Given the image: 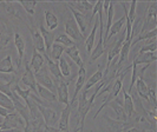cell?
Returning <instances> with one entry per match:
<instances>
[{
  "label": "cell",
  "mask_w": 157,
  "mask_h": 132,
  "mask_svg": "<svg viewBox=\"0 0 157 132\" xmlns=\"http://www.w3.org/2000/svg\"><path fill=\"white\" fill-rule=\"evenodd\" d=\"M156 26H157V2L156 1H152V2H150L148 8H147V16L144 18V20L142 21V26L138 36L155 30Z\"/></svg>",
  "instance_id": "obj_1"
},
{
  "label": "cell",
  "mask_w": 157,
  "mask_h": 132,
  "mask_svg": "<svg viewBox=\"0 0 157 132\" xmlns=\"http://www.w3.org/2000/svg\"><path fill=\"white\" fill-rule=\"evenodd\" d=\"M94 100L89 98L87 96L86 90H82L80 94L78 96V105H77V112L80 118V127H82V131L84 130V123H85V118H86L87 113L90 109L94 106Z\"/></svg>",
  "instance_id": "obj_2"
},
{
  "label": "cell",
  "mask_w": 157,
  "mask_h": 132,
  "mask_svg": "<svg viewBox=\"0 0 157 132\" xmlns=\"http://www.w3.org/2000/svg\"><path fill=\"white\" fill-rule=\"evenodd\" d=\"M25 120L23 117L20 116L17 111L11 112L8 116L4 118L2 123L0 124V130H10V129H19V130H24L25 127Z\"/></svg>",
  "instance_id": "obj_3"
},
{
  "label": "cell",
  "mask_w": 157,
  "mask_h": 132,
  "mask_svg": "<svg viewBox=\"0 0 157 132\" xmlns=\"http://www.w3.org/2000/svg\"><path fill=\"white\" fill-rule=\"evenodd\" d=\"M34 78H36L37 85L44 86V87H46L47 90H50V91L56 93V86L53 84V80H52V76L50 74L47 67L43 66L37 73H34Z\"/></svg>",
  "instance_id": "obj_4"
},
{
  "label": "cell",
  "mask_w": 157,
  "mask_h": 132,
  "mask_svg": "<svg viewBox=\"0 0 157 132\" xmlns=\"http://www.w3.org/2000/svg\"><path fill=\"white\" fill-rule=\"evenodd\" d=\"M65 34L72 39L75 41V44H83L85 41V37L82 34V32L79 31L77 24L75 23V20L67 19L65 23Z\"/></svg>",
  "instance_id": "obj_5"
},
{
  "label": "cell",
  "mask_w": 157,
  "mask_h": 132,
  "mask_svg": "<svg viewBox=\"0 0 157 132\" xmlns=\"http://www.w3.org/2000/svg\"><path fill=\"white\" fill-rule=\"evenodd\" d=\"M37 107L39 110L40 115L43 117V120L45 123V126H55V124L59 120V115L58 112L52 107H44L39 104H37Z\"/></svg>",
  "instance_id": "obj_6"
},
{
  "label": "cell",
  "mask_w": 157,
  "mask_h": 132,
  "mask_svg": "<svg viewBox=\"0 0 157 132\" xmlns=\"http://www.w3.org/2000/svg\"><path fill=\"white\" fill-rule=\"evenodd\" d=\"M21 81L24 83V85L27 86V89L31 90V92L33 94H37V83H36V78H34V72L31 70L30 65L25 62V71H24L23 76H21Z\"/></svg>",
  "instance_id": "obj_7"
},
{
  "label": "cell",
  "mask_w": 157,
  "mask_h": 132,
  "mask_svg": "<svg viewBox=\"0 0 157 132\" xmlns=\"http://www.w3.org/2000/svg\"><path fill=\"white\" fill-rule=\"evenodd\" d=\"M56 91H57V99L60 104L64 105H70V96H69V85L66 81L60 79L57 85H56Z\"/></svg>",
  "instance_id": "obj_8"
},
{
  "label": "cell",
  "mask_w": 157,
  "mask_h": 132,
  "mask_svg": "<svg viewBox=\"0 0 157 132\" xmlns=\"http://www.w3.org/2000/svg\"><path fill=\"white\" fill-rule=\"evenodd\" d=\"M27 27H29V31H30V33H31L32 43H33V47H34V50H36V51H38L40 55H41V53L46 55L45 45H44V39H43V37H41L39 30H37L36 27L30 26V25H27Z\"/></svg>",
  "instance_id": "obj_9"
},
{
  "label": "cell",
  "mask_w": 157,
  "mask_h": 132,
  "mask_svg": "<svg viewBox=\"0 0 157 132\" xmlns=\"http://www.w3.org/2000/svg\"><path fill=\"white\" fill-rule=\"evenodd\" d=\"M123 103L119 100V98H115V99H112V100L108 101L106 103V105L105 106H109L111 109L113 110V112H115V115H116V120H119V122H128V117H126V113L124 109H123Z\"/></svg>",
  "instance_id": "obj_10"
},
{
  "label": "cell",
  "mask_w": 157,
  "mask_h": 132,
  "mask_svg": "<svg viewBox=\"0 0 157 132\" xmlns=\"http://www.w3.org/2000/svg\"><path fill=\"white\" fill-rule=\"evenodd\" d=\"M85 81H86V70H85V67H80L78 72V77H77V81H76V85H75L76 86L75 87V92H73V96H72V98L70 100V105H73L75 101L77 100L80 91L84 87Z\"/></svg>",
  "instance_id": "obj_11"
},
{
  "label": "cell",
  "mask_w": 157,
  "mask_h": 132,
  "mask_svg": "<svg viewBox=\"0 0 157 132\" xmlns=\"http://www.w3.org/2000/svg\"><path fill=\"white\" fill-rule=\"evenodd\" d=\"M14 46L17 48V52H18V60H17V69L20 70L21 69V62L24 59V53H25V48H26V43L24 38L19 34L16 33L14 34Z\"/></svg>",
  "instance_id": "obj_12"
},
{
  "label": "cell",
  "mask_w": 157,
  "mask_h": 132,
  "mask_svg": "<svg viewBox=\"0 0 157 132\" xmlns=\"http://www.w3.org/2000/svg\"><path fill=\"white\" fill-rule=\"evenodd\" d=\"M70 117H71V105H65V107L62 110V113H60L59 120H58V129H59V131L69 132Z\"/></svg>",
  "instance_id": "obj_13"
},
{
  "label": "cell",
  "mask_w": 157,
  "mask_h": 132,
  "mask_svg": "<svg viewBox=\"0 0 157 132\" xmlns=\"http://www.w3.org/2000/svg\"><path fill=\"white\" fill-rule=\"evenodd\" d=\"M39 32L40 34H41V37L44 39V45H45V51H46V55H48L50 53V51H51V47L52 45L55 44V32L52 31H48L47 28L44 27V25L41 24L39 27Z\"/></svg>",
  "instance_id": "obj_14"
},
{
  "label": "cell",
  "mask_w": 157,
  "mask_h": 132,
  "mask_svg": "<svg viewBox=\"0 0 157 132\" xmlns=\"http://www.w3.org/2000/svg\"><path fill=\"white\" fill-rule=\"evenodd\" d=\"M157 59L156 52H138V55L135 57L132 64L136 65H150L151 62H155Z\"/></svg>",
  "instance_id": "obj_15"
},
{
  "label": "cell",
  "mask_w": 157,
  "mask_h": 132,
  "mask_svg": "<svg viewBox=\"0 0 157 132\" xmlns=\"http://www.w3.org/2000/svg\"><path fill=\"white\" fill-rule=\"evenodd\" d=\"M64 53H66L67 58H70L71 60L75 62L79 69H80V67H84V62H83L82 57L79 55V48L77 45H73V46H71V47H65Z\"/></svg>",
  "instance_id": "obj_16"
},
{
  "label": "cell",
  "mask_w": 157,
  "mask_h": 132,
  "mask_svg": "<svg viewBox=\"0 0 157 132\" xmlns=\"http://www.w3.org/2000/svg\"><path fill=\"white\" fill-rule=\"evenodd\" d=\"M122 93H123V105L122 106H123V109H124V111H125L126 113V117L129 119L135 112L134 101H132V98H131V94L128 93V91L124 89V86L122 87Z\"/></svg>",
  "instance_id": "obj_17"
},
{
  "label": "cell",
  "mask_w": 157,
  "mask_h": 132,
  "mask_svg": "<svg viewBox=\"0 0 157 132\" xmlns=\"http://www.w3.org/2000/svg\"><path fill=\"white\" fill-rule=\"evenodd\" d=\"M69 7V6H67ZM70 8L71 13L73 14V17H75V23L77 24V26H78L79 31L82 32V34L85 37V33H86V25H87V21L89 20H86V16L85 14H82L80 12H78V11H76V9H73V8Z\"/></svg>",
  "instance_id": "obj_18"
},
{
  "label": "cell",
  "mask_w": 157,
  "mask_h": 132,
  "mask_svg": "<svg viewBox=\"0 0 157 132\" xmlns=\"http://www.w3.org/2000/svg\"><path fill=\"white\" fill-rule=\"evenodd\" d=\"M98 27H99V20L98 18L94 19V27L91 30V33L89 34V37L85 38V50H86V53L90 55L92 48H94V40H96V34H97V31H98Z\"/></svg>",
  "instance_id": "obj_19"
},
{
  "label": "cell",
  "mask_w": 157,
  "mask_h": 132,
  "mask_svg": "<svg viewBox=\"0 0 157 132\" xmlns=\"http://www.w3.org/2000/svg\"><path fill=\"white\" fill-rule=\"evenodd\" d=\"M44 57L40 55L38 51H36L34 48H33V55H32V58H31V62L29 64L30 65V67H31V70L34 72V73H37L38 71L44 66Z\"/></svg>",
  "instance_id": "obj_20"
},
{
  "label": "cell",
  "mask_w": 157,
  "mask_h": 132,
  "mask_svg": "<svg viewBox=\"0 0 157 132\" xmlns=\"http://www.w3.org/2000/svg\"><path fill=\"white\" fill-rule=\"evenodd\" d=\"M16 72V67L12 62V57L11 55H6L0 60V73L4 74H11Z\"/></svg>",
  "instance_id": "obj_21"
},
{
  "label": "cell",
  "mask_w": 157,
  "mask_h": 132,
  "mask_svg": "<svg viewBox=\"0 0 157 132\" xmlns=\"http://www.w3.org/2000/svg\"><path fill=\"white\" fill-rule=\"evenodd\" d=\"M94 5V4H91V2H89V1H73V2L66 4V6L73 8V9H76V11H78L82 14H85L89 11H92Z\"/></svg>",
  "instance_id": "obj_22"
},
{
  "label": "cell",
  "mask_w": 157,
  "mask_h": 132,
  "mask_svg": "<svg viewBox=\"0 0 157 132\" xmlns=\"http://www.w3.org/2000/svg\"><path fill=\"white\" fill-rule=\"evenodd\" d=\"M136 90H137V94L141 99L148 101V92H149V85L144 81L143 77H138V79L136 80Z\"/></svg>",
  "instance_id": "obj_23"
},
{
  "label": "cell",
  "mask_w": 157,
  "mask_h": 132,
  "mask_svg": "<svg viewBox=\"0 0 157 132\" xmlns=\"http://www.w3.org/2000/svg\"><path fill=\"white\" fill-rule=\"evenodd\" d=\"M37 92H38L39 98H41L43 100L47 101V103H50V104H52V103H55L57 100V96H56L55 92L47 90L46 87H44V86L37 85Z\"/></svg>",
  "instance_id": "obj_24"
},
{
  "label": "cell",
  "mask_w": 157,
  "mask_h": 132,
  "mask_svg": "<svg viewBox=\"0 0 157 132\" xmlns=\"http://www.w3.org/2000/svg\"><path fill=\"white\" fill-rule=\"evenodd\" d=\"M124 24H125V14L122 17V18H119L116 23H113L111 25L110 30H109V33H108V37H106V40H105V44L109 43V40H110L111 37H113L115 34H117V33H119V32L123 30Z\"/></svg>",
  "instance_id": "obj_25"
},
{
  "label": "cell",
  "mask_w": 157,
  "mask_h": 132,
  "mask_svg": "<svg viewBox=\"0 0 157 132\" xmlns=\"http://www.w3.org/2000/svg\"><path fill=\"white\" fill-rule=\"evenodd\" d=\"M131 40H124L123 45L121 47V52L118 55V62H117V66L118 69L121 70V65L126 60V58L129 57V53H130V48H131Z\"/></svg>",
  "instance_id": "obj_26"
},
{
  "label": "cell",
  "mask_w": 157,
  "mask_h": 132,
  "mask_svg": "<svg viewBox=\"0 0 157 132\" xmlns=\"http://www.w3.org/2000/svg\"><path fill=\"white\" fill-rule=\"evenodd\" d=\"M44 18H45V24H46V27L48 31H55L56 28L58 27V18L56 16L55 13H52L51 11H48L46 9L45 12H44Z\"/></svg>",
  "instance_id": "obj_27"
},
{
  "label": "cell",
  "mask_w": 157,
  "mask_h": 132,
  "mask_svg": "<svg viewBox=\"0 0 157 132\" xmlns=\"http://www.w3.org/2000/svg\"><path fill=\"white\" fill-rule=\"evenodd\" d=\"M102 79H103V70L102 69H98V70L96 71L94 74L85 81L83 90H90V89H92V87H94L96 84H98Z\"/></svg>",
  "instance_id": "obj_28"
},
{
  "label": "cell",
  "mask_w": 157,
  "mask_h": 132,
  "mask_svg": "<svg viewBox=\"0 0 157 132\" xmlns=\"http://www.w3.org/2000/svg\"><path fill=\"white\" fill-rule=\"evenodd\" d=\"M64 50H65V47L63 45H60V44H58V43H55L52 47H51V51H50V53H48V58L51 59V60H53V62H59V59L62 58V55L64 53Z\"/></svg>",
  "instance_id": "obj_29"
},
{
  "label": "cell",
  "mask_w": 157,
  "mask_h": 132,
  "mask_svg": "<svg viewBox=\"0 0 157 132\" xmlns=\"http://www.w3.org/2000/svg\"><path fill=\"white\" fill-rule=\"evenodd\" d=\"M105 52V47H104V44H103V38L98 39V43L94 48H92L91 53H90V62H92L94 60H97L98 58H101V55Z\"/></svg>",
  "instance_id": "obj_30"
},
{
  "label": "cell",
  "mask_w": 157,
  "mask_h": 132,
  "mask_svg": "<svg viewBox=\"0 0 157 132\" xmlns=\"http://www.w3.org/2000/svg\"><path fill=\"white\" fill-rule=\"evenodd\" d=\"M5 30H6V26L4 24L0 25V51L6 48V46L10 43V39H11L10 38V34Z\"/></svg>",
  "instance_id": "obj_31"
},
{
  "label": "cell",
  "mask_w": 157,
  "mask_h": 132,
  "mask_svg": "<svg viewBox=\"0 0 157 132\" xmlns=\"http://www.w3.org/2000/svg\"><path fill=\"white\" fill-rule=\"evenodd\" d=\"M58 65H59V70H60L62 76H63V77H70L71 67H70V64L66 60V57L62 55V58H60L59 62H58Z\"/></svg>",
  "instance_id": "obj_32"
},
{
  "label": "cell",
  "mask_w": 157,
  "mask_h": 132,
  "mask_svg": "<svg viewBox=\"0 0 157 132\" xmlns=\"http://www.w3.org/2000/svg\"><path fill=\"white\" fill-rule=\"evenodd\" d=\"M19 4L21 5V7L25 9V12L30 16H34L36 13V7L38 5L37 1H25V0H20Z\"/></svg>",
  "instance_id": "obj_33"
},
{
  "label": "cell",
  "mask_w": 157,
  "mask_h": 132,
  "mask_svg": "<svg viewBox=\"0 0 157 132\" xmlns=\"http://www.w3.org/2000/svg\"><path fill=\"white\" fill-rule=\"evenodd\" d=\"M11 89H12V86H11ZM12 91H14V92H16V93L25 101L30 98V93H31V90H30V89H21V87L18 85V84L13 85Z\"/></svg>",
  "instance_id": "obj_34"
},
{
  "label": "cell",
  "mask_w": 157,
  "mask_h": 132,
  "mask_svg": "<svg viewBox=\"0 0 157 132\" xmlns=\"http://www.w3.org/2000/svg\"><path fill=\"white\" fill-rule=\"evenodd\" d=\"M0 106L4 107V109H7L11 112L14 111V105H13L12 100L8 98L6 94L2 93V92H0Z\"/></svg>",
  "instance_id": "obj_35"
},
{
  "label": "cell",
  "mask_w": 157,
  "mask_h": 132,
  "mask_svg": "<svg viewBox=\"0 0 157 132\" xmlns=\"http://www.w3.org/2000/svg\"><path fill=\"white\" fill-rule=\"evenodd\" d=\"M131 69H132V73H131V83H130V86H129V92L128 93L131 94L132 92V89H134L135 84H136V80L140 77V67L138 65L136 64H131Z\"/></svg>",
  "instance_id": "obj_36"
},
{
  "label": "cell",
  "mask_w": 157,
  "mask_h": 132,
  "mask_svg": "<svg viewBox=\"0 0 157 132\" xmlns=\"http://www.w3.org/2000/svg\"><path fill=\"white\" fill-rule=\"evenodd\" d=\"M55 43H58V44L63 45L64 47H71V46H73V45H76L75 41H73L72 39L69 38L66 34H59V36L55 39Z\"/></svg>",
  "instance_id": "obj_37"
},
{
  "label": "cell",
  "mask_w": 157,
  "mask_h": 132,
  "mask_svg": "<svg viewBox=\"0 0 157 132\" xmlns=\"http://www.w3.org/2000/svg\"><path fill=\"white\" fill-rule=\"evenodd\" d=\"M11 85H12V83H2V81H0V92L6 94L10 99H11V97H12Z\"/></svg>",
  "instance_id": "obj_38"
},
{
  "label": "cell",
  "mask_w": 157,
  "mask_h": 132,
  "mask_svg": "<svg viewBox=\"0 0 157 132\" xmlns=\"http://www.w3.org/2000/svg\"><path fill=\"white\" fill-rule=\"evenodd\" d=\"M10 113H11V111H8L7 109H4V107H1V106H0V117L5 118V117L8 116Z\"/></svg>",
  "instance_id": "obj_39"
},
{
  "label": "cell",
  "mask_w": 157,
  "mask_h": 132,
  "mask_svg": "<svg viewBox=\"0 0 157 132\" xmlns=\"http://www.w3.org/2000/svg\"><path fill=\"white\" fill-rule=\"evenodd\" d=\"M125 132H142V130L141 129H138V127H136V126H131V127L126 129Z\"/></svg>",
  "instance_id": "obj_40"
},
{
  "label": "cell",
  "mask_w": 157,
  "mask_h": 132,
  "mask_svg": "<svg viewBox=\"0 0 157 132\" xmlns=\"http://www.w3.org/2000/svg\"><path fill=\"white\" fill-rule=\"evenodd\" d=\"M2 132H23V130H19V129H10V130H2Z\"/></svg>",
  "instance_id": "obj_41"
},
{
  "label": "cell",
  "mask_w": 157,
  "mask_h": 132,
  "mask_svg": "<svg viewBox=\"0 0 157 132\" xmlns=\"http://www.w3.org/2000/svg\"><path fill=\"white\" fill-rule=\"evenodd\" d=\"M142 132H155L154 130H142Z\"/></svg>",
  "instance_id": "obj_42"
},
{
  "label": "cell",
  "mask_w": 157,
  "mask_h": 132,
  "mask_svg": "<svg viewBox=\"0 0 157 132\" xmlns=\"http://www.w3.org/2000/svg\"><path fill=\"white\" fill-rule=\"evenodd\" d=\"M2 120H4V118H2V117H0V124L2 123Z\"/></svg>",
  "instance_id": "obj_43"
},
{
  "label": "cell",
  "mask_w": 157,
  "mask_h": 132,
  "mask_svg": "<svg viewBox=\"0 0 157 132\" xmlns=\"http://www.w3.org/2000/svg\"><path fill=\"white\" fill-rule=\"evenodd\" d=\"M59 132H64V131H59Z\"/></svg>",
  "instance_id": "obj_44"
}]
</instances>
